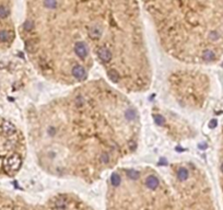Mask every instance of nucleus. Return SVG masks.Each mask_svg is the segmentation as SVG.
I'll list each match as a JSON object with an SVG mask.
<instances>
[{"mask_svg":"<svg viewBox=\"0 0 223 210\" xmlns=\"http://www.w3.org/2000/svg\"><path fill=\"white\" fill-rule=\"evenodd\" d=\"M21 30L26 55L47 81L68 88L100 69L129 95L152 84L140 0H26Z\"/></svg>","mask_w":223,"mask_h":210,"instance_id":"1","label":"nucleus"},{"mask_svg":"<svg viewBox=\"0 0 223 210\" xmlns=\"http://www.w3.org/2000/svg\"><path fill=\"white\" fill-rule=\"evenodd\" d=\"M140 112L129 94L93 77L37 104L29 137L37 166L57 177L95 180L139 149Z\"/></svg>","mask_w":223,"mask_h":210,"instance_id":"2","label":"nucleus"},{"mask_svg":"<svg viewBox=\"0 0 223 210\" xmlns=\"http://www.w3.org/2000/svg\"><path fill=\"white\" fill-rule=\"evenodd\" d=\"M161 47L188 67L223 58V0H140Z\"/></svg>","mask_w":223,"mask_h":210,"instance_id":"3","label":"nucleus"},{"mask_svg":"<svg viewBox=\"0 0 223 210\" xmlns=\"http://www.w3.org/2000/svg\"><path fill=\"white\" fill-rule=\"evenodd\" d=\"M217 170H218L219 184L223 196V126L221 127L218 136V145H217Z\"/></svg>","mask_w":223,"mask_h":210,"instance_id":"4","label":"nucleus"}]
</instances>
